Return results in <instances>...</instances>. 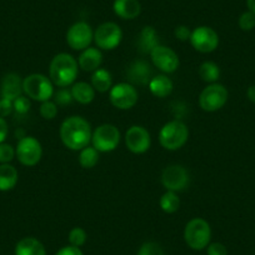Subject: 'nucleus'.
I'll return each mask as SVG.
<instances>
[{
  "instance_id": "f257e3e1",
  "label": "nucleus",
  "mask_w": 255,
  "mask_h": 255,
  "mask_svg": "<svg viewBox=\"0 0 255 255\" xmlns=\"http://www.w3.org/2000/svg\"><path fill=\"white\" fill-rule=\"evenodd\" d=\"M92 127L84 118L69 117L60 125V139L70 150H82L92 141Z\"/></svg>"
},
{
  "instance_id": "f03ea898",
  "label": "nucleus",
  "mask_w": 255,
  "mask_h": 255,
  "mask_svg": "<svg viewBox=\"0 0 255 255\" xmlns=\"http://www.w3.org/2000/svg\"><path fill=\"white\" fill-rule=\"evenodd\" d=\"M79 73V64L73 55L68 53L56 54L50 63L49 75L54 85L67 88L75 82Z\"/></svg>"
},
{
  "instance_id": "7ed1b4c3",
  "label": "nucleus",
  "mask_w": 255,
  "mask_h": 255,
  "mask_svg": "<svg viewBox=\"0 0 255 255\" xmlns=\"http://www.w3.org/2000/svg\"><path fill=\"white\" fill-rule=\"evenodd\" d=\"M189 138V129L185 123L171 120L164 124L159 131V141L166 150H178L183 148Z\"/></svg>"
},
{
  "instance_id": "20e7f679",
  "label": "nucleus",
  "mask_w": 255,
  "mask_h": 255,
  "mask_svg": "<svg viewBox=\"0 0 255 255\" xmlns=\"http://www.w3.org/2000/svg\"><path fill=\"white\" fill-rule=\"evenodd\" d=\"M210 239H212V229L207 220L202 218H194L185 225L184 240L191 249L203 250L209 245Z\"/></svg>"
},
{
  "instance_id": "39448f33",
  "label": "nucleus",
  "mask_w": 255,
  "mask_h": 255,
  "mask_svg": "<svg viewBox=\"0 0 255 255\" xmlns=\"http://www.w3.org/2000/svg\"><path fill=\"white\" fill-rule=\"evenodd\" d=\"M23 92L29 99L46 102L54 95L53 82L44 74H30L23 80Z\"/></svg>"
},
{
  "instance_id": "423d86ee",
  "label": "nucleus",
  "mask_w": 255,
  "mask_h": 255,
  "mask_svg": "<svg viewBox=\"0 0 255 255\" xmlns=\"http://www.w3.org/2000/svg\"><path fill=\"white\" fill-rule=\"evenodd\" d=\"M92 143L99 153H109L119 145L120 131L115 125L102 124L93 131Z\"/></svg>"
},
{
  "instance_id": "0eeeda50",
  "label": "nucleus",
  "mask_w": 255,
  "mask_h": 255,
  "mask_svg": "<svg viewBox=\"0 0 255 255\" xmlns=\"http://www.w3.org/2000/svg\"><path fill=\"white\" fill-rule=\"evenodd\" d=\"M228 90L224 85L213 83L208 85L199 97V105L204 112H217L222 109L228 102Z\"/></svg>"
},
{
  "instance_id": "6e6552de",
  "label": "nucleus",
  "mask_w": 255,
  "mask_h": 255,
  "mask_svg": "<svg viewBox=\"0 0 255 255\" xmlns=\"http://www.w3.org/2000/svg\"><path fill=\"white\" fill-rule=\"evenodd\" d=\"M123 31L118 24L107 21L98 26L94 33V41L102 50H113L122 43Z\"/></svg>"
},
{
  "instance_id": "1a4fd4ad",
  "label": "nucleus",
  "mask_w": 255,
  "mask_h": 255,
  "mask_svg": "<svg viewBox=\"0 0 255 255\" xmlns=\"http://www.w3.org/2000/svg\"><path fill=\"white\" fill-rule=\"evenodd\" d=\"M15 155L23 165H36L43 155V148H41L40 141L34 136H24V138L19 139L15 149Z\"/></svg>"
},
{
  "instance_id": "9d476101",
  "label": "nucleus",
  "mask_w": 255,
  "mask_h": 255,
  "mask_svg": "<svg viewBox=\"0 0 255 255\" xmlns=\"http://www.w3.org/2000/svg\"><path fill=\"white\" fill-rule=\"evenodd\" d=\"M112 104L120 110L131 109L138 103V90L129 83H119L109 90Z\"/></svg>"
},
{
  "instance_id": "9b49d317",
  "label": "nucleus",
  "mask_w": 255,
  "mask_h": 255,
  "mask_svg": "<svg viewBox=\"0 0 255 255\" xmlns=\"http://www.w3.org/2000/svg\"><path fill=\"white\" fill-rule=\"evenodd\" d=\"M94 40L92 26L85 21H78L69 28L67 33V43L73 50H85Z\"/></svg>"
},
{
  "instance_id": "f8f14e48",
  "label": "nucleus",
  "mask_w": 255,
  "mask_h": 255,
  "mask_svg": "<svg viewBox=\"0 0 255 255\" xmlns=\"http://www.w3.org/2000/svg\"><path fill=\"white\" fill-rule=\"evenodd\" d=\"M190 43L199 53H212L219 45V36L217 31L209 26H198L191 31Z\"/></svg>"
},
{
  "instance_id": "ddd939ff",
  "label": "nucleus",
  "mask_w": 255,
  "mask_h": 255,
  "mask_svg": "<svg viewBox=\"0 0 255 255\" xmlns=\"http://www.w3.org/2000/svg\"><path fill=\"white\" fill-rule=\"evenodd\" d=\"M125 144L128 149L134 154H143L149 150L151 138L149 131L140 125H133L125 134Z\"/></svg>"
},
{
  "instance_id": "4468645a",
  "label": "nucleus",
  "mask_w": 255,
  "mask_h": 255,
  "mask_svg": "<svg viewBox=\"0 0 255 255\" xmlns=\"http://www.w3.org/2000/svg\"><path fill=\"white\" fill-rule=\"evenodd\" d=\"M161 184L169 191H181L189 184V174L184 166L170 165L164 169L161 174Z\"/></svg>"
},
{
  "instance_id": "2eb2a0df",
  "label": "nucleus",
  "mask_w": 255,
  "mask_h": 255,
  "mask_svg": "<svg viewBox=\"0 0 255 255\" xmlns=\"http://www.w3.org/2000/svg\"><path fill=\"white\" fill-rule=\"evenodd\" d=\"M150 56L154 65L163 73H166V74L176 72V69L179 68L178 55H176L175 51L171 50L168 46L159 44L156 48L153 49Z\"/></svg>"
},
{
  "instance_id": "dca6fc26",
  "label": "nucleus",
  "mask_w": 255,
  "mask_h": 255,
  "mask_svg": "<svg viewBox=\"0 0 255 255\" xmlns=\"http://www.w3.org/2000/svg\"><path fill=\"white\" fill-rule=\"evenodd\" d=\"M23 93V80L19 77L16 73H9L4 77L3 82H1V89H0V94L1 98L5 99L14 100L19 98Z\"/></svg>"
},
{
  "instance_id": "f3484780",
  "label": "nucleus",
  "mask_w": 255,
  "mask_h": 255,
  "mask_svg": "<svg viewBox=\"0 0 255 255\" xmlns=\"http://www.w3.org/2000/svg\"><path fill=\"white\" fill-rule=\"evenodd\" d=\"M113 10L119 18L131 20L140 15L141 5L139 0H114Z\"/></svg>"
},
{
  "instance_id": "a211bd4d",
  "label": "nucleus",
  "mask_w": 255,
  "mask_h": 255,
  "mask_svg": "<svg viewBox=\"0 0 255 255\" xmlns=\"http://www.w3.org/2000/svg\"><path fill=\"white\" fill-rule=\"evenodd\" d=\"M127 74L129 80L134 84L146 85L151 79L150 65L145 60H136L129 67Z\"/></svg>"
},
{
  "instance_id": "6ab92c4d",
  "label": "nucleus",
  "mask_w": 255,
  "mask_h": 255,
  "mask_svg": "<svg viewBox=\"0 0 255 255\" xmlns=\"http://www.w3.org/2000/svg\"><path fill=\"white\" fill-rule=\"evenodd\" d=\"M103 63V54L100 49L98 48H87L83 50L78 59L79 68H82L84 72H93L98 70Z\"/></svg>"
},
{
  "instance_id": "aec40b11",
  "label": "nucleus",
  "mask_w": 255,
  "mask_h": 255,
  "mask_svg": "<svg viewBox=\"0 0 255 255\" xmlns=\"http://www.w3.org/2000/svg\"><path fill=\"white\" fill-rule=\"evenodd\" d=\"M159 45L158 34L153 26H144L138 38V50L141 54H150Z\"/></svg>"
},
{
  "instance_id": "412c9836",
  "label": "nucleus",
  "mask_w": 255,
  "mask_h": 255,
  "mask_svg": "<svg viewBox=\"0 0 255 255\" xmlns=\"http://www.w3.org/2000/svg\"><path fill=\"white\" fill-rule=\"evenodd\" d=\"M149 90L156 98H165L173 92V82L166 75H156L149 82Z\"/></svg>"
},
{
  "instance_id": "4be33fe9",
  "label": "nucleus",
  "mask_w": 255,
  "mask_h": 255,
  "mask_svg": "<svg viewBox=\"0 0 255 255\" xmlns=\"http://www.w3.org/2000/svg\"><path fill=\"white\" fill-rule=\"evenodd\" d=\"M15 255H46V250L38 239L29 237L18 242Z\"/></svg>"
},
{
  "instance_id": "5701e85b",
  "label": "nucleus",
  "mask_w": 255,
  "mask_h": 255,
  "mask_svg": "<svg viewBox=\"0 0 255 255\" xmlns=\"http://www.w3.org/2000/svg\"><path fill=\"white\" fill-rule=\"evenodd\" d=\"M70 90H72L73 99L83 105L90 104L95 98V89L92 84H88L85 82L75 83Z\"/></svg>"
},
{
  "instance_id": "b1692460",
  "label": "nucleus",
  "mask_w": 255,
  "mask_h": 255,
  "mask_svg": "<svg viewBox=\"0 0 255 255\" xmlns=\"http://www.w3.org/2000/svg\"><path fill=\"white\" fill-rule=\"evenodd\" d=\"M18 170L10 164L0 165V191H9L18 183Z\"/></svg>"
},
{
  "instance_id": "393cba45",
  "label": "nucleus",
  "mask_w": 255,
  "mask_h": 255,
  "mask_svg": "<svg viewBox=\"0 0 255 255\" xmlns=\"http://www.w3.org/2000/svg\"><path fill=\"white\" fill-rule=\"evenodd\" d=\"M92 85L99 93L109 92L113 87V78L108 70L98 69L92 75Z\"/></svg>"
},
{
  "instance_id": "a878e982",
  "label": "nucleus",
  "mask_w": 255,
  "mask_h": 255,
  "mask_svg": "<svg viewBox=\"0 0 255 255\" xmlns=\"http://www.w3.org/2000/svg\"><path fill=\"white\" fill-rule=\"evenodd\" d=\"M160 204L161 210L166 214H173V213L178 212L179 207H180V199L176 195L175 191H169L166 190V193H164L160 198Z\"/></svg>"
},
{
  "instance_id": "bb28decb",
  "label": "nucleus",
  "mask_w": 255,
  "mask_h": 255,
  "mask_svg": "<svg viewBox=\"0 0 255 255\" xmlns=\"http://www.w3.org/2000/svg\"><path fill=\"white\" fill-rule=\"evenodd\" d=\"M99 161V151L94 146H89L82 149L79 154V164L84 169H92Z\"/></svg>"
},
{
  "instance_id": "cd10ccee",
  "label": "nucleus",
  "mask_w": 255,
  "mask_h": 255,
  "mask_svg": "<svg viewBox=\"0 0 255 255\" xmlns=\"http://www.w3.org/2000/svg\"><path fill=\"white\" fill-rule=\"evenodd\" d=\"M199 77L207 83H215L220 77V69L213 61H205L199 68Z\"/></svg>"
},
{
  "instance_id": "c85d7f7f",
  "label": "nucleus",
  "mask_w": 255,
  "mask_h": 255,
  "mask_svg": "<svg viewBox=\"0 0 255 255\" xmlns=\"http://www.w3.org/2000/svg\"><path fill=\"white\" fill-rule=\"evenodd\" d=\"M87 232L83 228H73L69 233V243L73 247L80 248L87 242Z\"/></svg>"
},
{
  "instance_id": "c756f323",
  "label": "nucleus",
  "mask_w": 255,
  "mask_h": 255,
  "mask_svg": "<svg viewBox=\"0 0 255 255\" xmlns=\"http://www.w3.org/2000/svg\"><path fill=\"white\" fill-rule=\"evenodd\" d=\"M73 95L72 90H68L67 88H61L58 92L54 93V102L56 105H60V107H67L73 103Z\"/></svg>"
},
{
  "instance_id": "7c9ffc66",
  "label": "nucleus",
  "mask_w": 255,
  "mask_h": 255,
  "mask_svg": "<svg viewBox=\"0 0 255 255\" xmlns=\"http://www.w3.org/2000/svg\"><path fill=\"white\" fill-rule=\"evenodd\" d=\"M58 114V105L55 104V102H51V100H46L43 102L40 105V115L46 120H51L56 117Z\"/></svg>"
},
{
  "instance_id": "2f4dec72",
  "label": "nucleus",
  "mask_w": 255,
  "mask_h": 255,
  "mask_svg": "<svg viewBox=\"0 0 255 255\" xmlns=\"http://www.w3.org/2000/svg\"><path fill=\"white\" fill-rule=\"evenodd\" d=\"M138 255H164V250L158 243L148 242L141 245Z\"/></svg>"
},
{
  "instance_id": "473e14b6",
  "label": "nucleus",
  "mask_w": 255,
  "mask_h": 255,
  "mask_svg": "<svg viewBox=\"0 0 255 255\" xmlns=\"http://www.w3.org/2000/svg\"><path fill=\"white\" fill-rule=\"evenodd\" d=\"M239 26L242 30H253L255 28V14L250 10L243 13L239 18Z\"/></svg>"
},
{
  "instance_id": "72a5a7b5",
  "label": "nucleus",
  "mask_w": 255,
  "mask_h": 255,
  "mask_svg": "<svg viewBox=\"0 0 255 255\" xmlns=\"http://www.w3.org/2000/svg\"><path fill=\"white\" fill-rule=\"evenodd\" d=\"M15 156V149L10 145V144L1 143L0 144V163L8 164Z\"/></svg>"
},
{
  "instance_id": "f704fd0d",
  "label": "nucleus",
  "mask_w": 255,
  "mask_h": 255,
  "mask_svg": "<svg viewBox=\"0 0 255 255\" xmlns=\"http://www.w3.org/2000/svg\"><path fill=\"white\" fill-rule=\"evenodd\" d=\"M14 110H15L18 114L24 115L30 110V100H29L28 97H24V95H20L19 98H16L13 102Z\"/></svg>"
},
{
  "instance_id": "c9c22d12",
  "label": "nucleus",
  "mask_w": 255,
  "mask_h": 255,
  "mask_svg": "<svg viewBox=\"0 0 255 255\" xmlns=\"http://www.w3.org/2000/svg\"><path fill=\"white\" fill-rule=\"evenodd\" d=\"M207 248L208 255H228V249L222 243H212Z\"/></svg>"
},
{
  "instance_id": "e433bc0d",
  "label": "nucleus",
  "mask_w": 255,
  "mask_h": 255,
  "mask_svg": "<svg viewBox=\"0 0 255 255\" xmlns=\"http://www.w3.org/2000/svg\"><path fill=\"white\" fill-rule=\"evenodd\" d=\"M174 35H175V38L179 39V40L186 41V40H190L191 31L188 26L179 25L174 29Z\"/></svg>"
},
{
  "instance_id": "4c0bfd02",
  "label": "nucleus",
  "mask_w": 255,
  "mask_h": 255,
  "mask_svg": "<svg viewBox=\"0 0 255 255\" xmlns=\"http://www.w3.org/2000/svg\"><path fill=\"white\" fill-rule=\"evenodd\" d=\"M14 110L13 102L9 99H5V98H1L0 99V117L5 118L8 115L11 114V112Z\"/></svg>"
},
{
  "instance_id": "58836bf2",
  "label": "nucleus",
  "mask_w": 255,
  "mask_h": 255,
  "mask_svg": "<svg viewBox=\"0 0 255 255\" xmlns=\"http://www.w3.org/2000/svg\"><path fill=\"white\" fill-rule=\"evenodd\" d=\"M55 255H83V252L80 250V248L68 245V247H64L60 250H58Z\"/></svg>"
},
{
  "instance_id": "ea45409f",
  "label": "nucleus",
  "mask_w": 255,
  "mask_h": 255,
  "mask_svg": "<svg viewBox=\"0 0 255 255\" xmlns=\"http://www.w3.org/2000/svg\"><path fill=\"white\" fill-rule=\"evenodd\" d=\"M8 124H6L5 119L0 117V144L4 143V140L8 136Z\"/></svg>"
},
{
  "instance_id": "a19ab883",
  "label": "nucleus",
  "mask_w": 255,
  "mask_h": 255,
  "mask_svg": "<svg viewBox=\"0 0 255 255\" xmlns=\"http://www.w3.org/2000/svg\"><path fill=\"white\" fill-rule=\"evenodd\" d=\"M247 95H248V99H249L250 102L255 103V85H252V87L248 89Z\"/></svg>"
},
{
  "instance_id": "79ce46f5",
  "label": "nucleus",
  "mask_w": 255,
  "mask_h": 255,
  "mask_svg": "<svg viewBox=\"0 0 255 255\" xmlns=\"http://www.w3.org/2000/svg\"><path fill=\"white\" fill-rule=\"evenodd\" d=\"M247 5L248 9L255 14V0H247Z\"/></svg>"
}]
</instances>
